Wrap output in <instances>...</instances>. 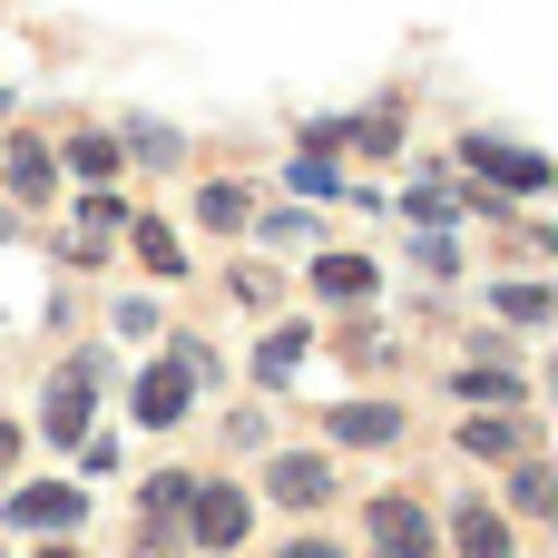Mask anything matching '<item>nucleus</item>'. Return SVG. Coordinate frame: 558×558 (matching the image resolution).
<instances>
[{"mask_svg": "<svg viewBox=\"0 0 558 558\" xmlns=\"http://www.w3.org/2000/svg\"><path fill=\"white\" fill-rule=\"evenodd\" d=\"M520 441H530L520 422H471V432H461V451H471V461H510Z\"/></svg>", "mask_w": 558, "mask_h": 558, "instance_id": "2eb2a0df", "label": "nucleus"}, {"mask_svg": "<svg viewBox=\"0 0 558 558\" xmlns=\"http://www.w3.org/2000/svg\"><path fill=\"white\" fill-rule=\"evenodd\" d=\"M461 392H471V402H520V373H510V353H481V363H461Z\"/></svg>", "mask_w": 558, "mask_h": 558, "instance_id": "9d476101", "label": "nucleus"}, {"mask_svg": "<svg viewBox=\"0 0 558 558\" xmlns=\"http://www.w3.org/2000/svg\"><path fill=\"white\" fill-rule=\"evenodd\" d=\"M186 539H196V549H235V539H245V490L196 481V490H186Z\"/></svg>", "mask_w": 558, "mask_h": 558, "instance_id": "f03ea898", "label": "nucleus"}, {"mask_svg": "<svg viewBox=\"0 0 558 558\" xmlns=\"http://www.w3.org/2000/svg\"><path fill=\"white\" fill-rule=\"evenodd\" d=\"M314 294H324V304H363V294H373V265H363V255H324V265H314Z\"/></svg>", "mask_w": 558, "mask_h": 558, "instance_id": "1a4fd4ad", "label": "nucleus"}, {"mask_svg": "<svg viewBox=\"0 0 558 558\" xmlns=\"http://www.w3.org/2000/svg\"><path fill=\"white\" fill-rule=\"evenodd\" d=\"M10 520H29V530H69V520H88V500H78V490H10Z\"/></svg>", "mask_w": 558, "mask_h": 558, "instance_id": "6e6552de", "label": "nucleus"}, {"mask_svg": "<svg viewBox=\"0 0 558 558\" xmlns=\"http://www.w3.org/2000/svg\"><path fill=\"white\" fill-rule=\"evenodd\" d=\"M39 558H88V549H39Z\"/></svg>", "mask_w": 558, "mask_h": 558, "instance_id": "393cba45", "label": "nucleus"}, {"mask_svg": "<svg viewBox=\"0 0 558 558\" xmlns=\"http://www.w3.org/2000/svg\"><path fill=\"white\" fill-rule=\"evenodd\" d=\"M461 167H471V177H490V186H510V196H539V186H549V157L500 147V137H471V147H461Z\"/></svg>", "mask_w": 558, "mask_h": 558, "instance_id": "7ed1b4c3", "label": "nucleus"}, {"mask_svg": "<svg viewBox=\"0 0 558 558\" xmlns=\"http://www.w3.org/2000/svg\"><path fill=\"white\" fill-rule=\"evenodd\" d=\"M196 383H206V353H196V343H177V353L137 383V422H147V432H167V422L186 412V392H196Z\"/></svg>", "mask_w": 558, "mask_h": 558, "instance_id": "f257e3e1", "label": "nucleus"}, {"mask_svg": "<svg viewBox=\"0 0 558 558\" xmlns=\"http://www.w3.org/2000/svg\"><path fill=\"white\" fill-rule=\"evenodd\" d=\"M69 167H78V177H108L118 147H108V137H69Z\"/></svg>", "mask_w": 558, "mask_h": 558, "instance_id": "6ab92c4d", "label": "nucleus"}, {"mask_svg": "<svg viewBox=\"0 0 558 558\" xmlns=\"http://www.w3.org/2000/svg\"><path fill=\"white\" fill-rule=\"evenodd\" d=\"M118 226H128V206H118V196H88V206H78V255H98Z\"/></svg>", "mask_w": 558, "mask_h": 558, "instance_id": "ddd939ff", "label": "nucleus"}, {"mask_svg": "<svg viewBox=\"0 0 558 558\" xmlns=\"http://www.w3.org/2000/svg\"><path fill=\"white\" fill-rule=\"evenodd\" d=\"M10 451H20V432H10V422H0V471H10Z\"/></svg>", "mask_w": 558, "mask_h": 558, "instance_id": "b1692460", "label": "nucleus"}, {"mask_svg": "<svg viewBox=\"0 0 558 558\" xmlns=\"http://www.w3.org/2000/svg\"><path fill=\"white\" fill-rule=\"evenodd\" d=\"M549 490H558L549 461H530V471H520V510H549Z\"/></svg>", "mask_w": 558, "mask_h": 558, "instance_id": "4be33fe9", "label": "nucleus"}, {"mask_svg": "<svg viewBox=\"0 0 558 558\" xmlns=\"http://www.w3.org/2000/svg\"><path fill=\"white\" fill-rule=\"evenodd\" d=\"M186 490H196L186 471H157V481H147V530H177V520H186Z\"/></svg>", "mask_w": 558, "mask_h": 558, "instance_id": "f8f14e48", "label": "nucleus"}, {"mask_svg": "<svg viewBox=\"0 0 558 558\" xmlns=\"http://www.w3.org/2000/svg\"><path fill=\"white\" fill-rule=\"evenodd\" d=\"M265 490H275L284 510H324V500H333V471H324L314 451H284V461L265 471Z\"/></svg>", "mask_w": 558, "mask_h": 558, "instance_id": "423d86ee", "label": "nucleus"}, {"mask_svg": "<svg viewBox=\"0 0 558 558\" xmlns=\"http://www.w3.org/2000/svg\"><path fill=\"white\" fill-rule=\"evenodd\" d=\"M88 412H98V373H88V363H69V373L49 383V441H78V432H88Z\"/></svg>", "mask_w": 558, "mask_h": 558, "instance_id": "39448f33", "label": "nucleus"}, {"mask_svg": "<svg viewBox=\"0 0 558 558\" xmlns=\"http://www.w3.org/2000/svg\"><path fill=\"white\" fill-rule=\"evenodd\" d=\"M373 558H432V520L412 500H373Z\"/></svg>", "mask_w": 558, "mask_h": 558, "instance_id": "20e7f679", "label": "nucleus"}, {"mask_svg": "<svg viewBox=\"0 0 558 558\" xmlns=\"http://www.w3.org/2000/svg\"><path fill=\"white\" fill-rule=\"evenodd\" d=\"M284 558H343V549H324V539H294V549H284Z\"/></svg>", "mask_w": 558, "mask_h": 558, "instance_id": "5701e85b", "label": "nucleus"}, {"mask_svg": "<svg viewBox=\"0 0 558 558\" xmlns=\"http://www.w3.org/2000/svg\"><path fill=\"white\" fill-rule=\"evenodd\" d=\"M500 314H510V324H539L549 294H539V284H500Z\"/></svg>", "mask_w": 558, "mask_h": 558, "instance_id": "aec40b11", "label": "nucleus"}, {"mask_svg": "<svg viewBox=\"0 0 558 558\" xmlns=\"http://www.w3.org/2000/svg\"><path fill=\"white\" fill-rule=\"evenodd\" d=\"M137 265H147V275H167V284H177V265H186V245H177V235H167V226H157V216H147V226H137Z\"/></svg>", "mask_w": 558, "mask_h": 558, "instance_id": "4468645a", "label": "nucleus"}, {"mask_svg": "<svg viewBox=\"0 0 558 558\" xmlns=\"http://www.w3.org/2000/svg\"><path fill=\"white\" fill-rule=\"evenodd\" d=\"M226 284H235V304H275V275H265V265H235Z\"/></svg>", "mask_w": 558, "mask_h": 558, "instance_id": "412c9836", "label": "nucleus"}, {"mask_svg": "<svg viewBox=\"0 0 558 558\" xmlns=\"http://www.w3.org/2000/svg\"><path fill=\"white\" fill-rule=\"evenodd\" d=\"M451 539H461V558H510V530H500V510H481V500L461 510V530H451Z\"/></svg>", "mask_w": 558, "mask_h": 558, "instance_id": "9b49d317", "label": "nucleus"}, {"mask_svg": "<svg viewBox=\"0 0 558 558\" xmlns=\"http://www.w3.org/2000/svg\"><path fill=\"white\" fill-rule=\"evenodd\" d=\"M294 363H304V324H284V333H265V353H255V373H265V383H284Z\"/></svg>", "mask_w": 558, "mask_h": 558, "instance_id": "f3484780", "label": "nucleus"}, {"mask_svg": "<svg viewBox=\"0 0 558 558\" xmlns=\"http://www.w3.org/2000/svg\"><path fill=\"white\" fill-rule=\"evenodd\" d=\"M10 186H20V196H29V206H39V196H49V157H39V147H29V137H10Z\"/></svg>", "mask_w": 558, "mask_h": 558, "instance_id": "dca6fc26", "label": "nucleus"}, {"mask_svg": "<svg viewBox=\"0 0 558 558\" xmlns=\"http://www.w3.org/2000/svg\"><path fill=\"white\" fill-rule=\"evenodd\" d=\"M196 216H206L216 235H235V226H245V186H206V196H196Z\"/></svg>", "mask_w": 558, "mask_h": 558, "instance_id": "a211bd4d", "label": "nucleus"}, {"mask_svg": "<svg viewBox=\"0 0 558 558\" xmlns=\"http://www.w3.org/2000/svg\"><path fill=\"white\" fill-rule=\"evenodd\" d=\"M324 441H353V451H383V441H402V412H392V402H343V412L324 422Z\"/></svg>", "mask_w": 558, "mask_h": 558, "instance_id": "0eeeda50", "label": "nucleus"}]
</instances>
